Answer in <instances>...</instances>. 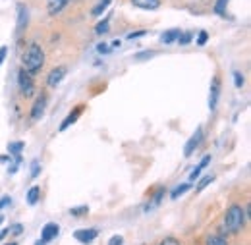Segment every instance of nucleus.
I'll return each instance as SVG.
<instances>
[{
  "label": "nucleus",
  "mask_w": 251,
  "mask_h": 245,
  "mask_svg": "<svg viewBox=\"0 0 251 245\" xmlns=\"http://www.w3.org/2000/svg\"><path fill=\"white\" fill-rule=\"evenodd\" d=\"M24 70L33 75V74H37V72H41V68H43V64H45V52H43V49L37 45V43H31L29 47H27V50H25V54H24Z\"/></svg>",
  "instance_id": "1"
},
{
  "label": "nucleus",
  "mask_w": 251,
  "mask_h": 245,
  "mask_svg": "<svg viewBox=\"0 0 251 245\" xmlns=\"http://www.w3.org/2000/svg\"><path fill=\"white\" fill-rule=\"evenodd\" d=\"M244 224H246L244 209L240 205H232L224 215V230L230 232V234H236V232H240L244 228Z\"/></svg>",
  "instance_id": "2"
},
{
  "label": "nucleus",
  "mask_w": 251,
  "mask_h": 245,
  "mask_svg": "<svg viewBox=\"0 0 251 245\" xmlns=\"http://www.w3.org/2000/svg\"><path fill=\"white\" fill-rule=\"evenodd\" d=\"M18 83H20V89L24 93V97H33L35 85H33L31 75H29L25 70H20V74H18Z\"/></svg>",
  "instance_id": "3"
},
{
  "label": "nucleus",
  "mask_w": 251,
  "mask_h": 245,
  "mask_svg": "<svg viewBox=\"0 0 251 245\" xmlns=\"http://www.w3.org/2000/svg\"><path fill=\"white\" fill-rule=\"evenodd\" d=\"M201 141H203V129H201V127H197V129H195V133L189 137V141L186 143V147H184V156H191L193 151L201 145Z\"/></svg>",
  "instance_id": "4"
},
{
  "label": "nucleus",
  "mask_w": 251,
  "mask_h": 245,
  "mask_svg": "<svg viewBox=\"0 0 251 245\" xmlns=\"http://www.w3.org/2000/svg\"><path fill=\"white\" fill-rule=\"evenodd\" d=\"M99 236V230H95V228H87V230H77L75 234H74V238L79 242V244L87 245L95 242V238Z\"/></svg>",
  "instance_id": "5"
},
{
  "label": "nucleus",
  "mask_w": 251,
  "mask_h": 245,
  "mask_svg": "<svg viewBox=\"0 0 251 245\" xmlns=\"http://www.w3.org/2000/svg\"><path fill=\"white\" fill-rule=\"evenodd\" d=\"M58 232H60V228H58V224L56 222H49V224H45V228H43V232H41V242H52L56 236H58Z\"/></svg>",
  "instance_id": "6"
},
{
  "label": "nucleus",
  "mask_w": 251,
  "mask_h": 245,
  "mask_svg": "<svg viewBox=\"0 0 251 245\" xmlns=\"http://www.w3.org/2000/svg\"><path fill=\"white\" fill-rule=\"evenodd\" d=\"M45 108H47V95H39L37 97V100H35V104H33L31 108V120L35 122V120H39L41 116H43V112H45Z\"/></svg>",
  "instance_id": "7"
},
{
  "label": "nucleus",
  "mask_w": 251,
  "mask_h": 245,
  "mask_svg": "<svg viewBox=\"0 0 251 245\" xmlns=\"http://www.w3.org/2000/svg\"><path fill=\"white\" fill-rule=\"evenodd\" d=\"M66 74H68V70H66L64 66H58V68H54V70L49 74V77H47V83H49V87H56V85L62 81L64 77H66Z\"/></svg>",
  "instance_id": "8"
},
{
  "label": "nucleus",
  "mask_w": 251,
  "mask_h": 245,
  "mask_svg": "<svg viewBox=\"0 0 251 245\" xmlns=\"http://www.w3.org/2000/svg\"><path fill=\"white\" fill-rule=\"evenodd\" d=\"M219 97H220V79L219 77H213V81H211V95H209V108L211 110L217 108Z\"/></svg>",
  "instance_id": "9"
},
{
  "label": "nucleus",
  "mask_w": 251,
  "mask_h": 245,
  "mask_svg": "<svg viewBox=\"0 0 251 245\" xmlns=\"http://www.w3.org/2000/svg\"><path fill=\"white\" fill-rule=\"evenodd\" d=\"M68 4H70V0H47L49 16H56V14H60Z\"/></svg>",
  "instance_id": "10"
},
{
  "label": "nucleus",
  "mask_w": 251,
  "mask_h": 245,
  "mask_svg": "<svg viewBox=\"0 0 251 245\" xmlns=\"http://www.w3.org/2000/svg\"><path fill=\"white\" fill-rule=\"evenodd\" d=\"M27 27V8L24 4H18V35Z\"/></svg>",
  "instance_id": "11"
},
{
  "label": "nucleus",
  "mask_w": 251,
  "mask_h": 245,
  "mask_svg": "<svg viewBox=\"0 0 251 245\" xmlns=\"http://www.w3.org/2000/svg\"><path fill=\"white\" fill-rule=\"evenodd\" d=\"M131 4L141 8V10H157V8H160V0H131Z\"/></svg>",
  "instance_id": "12"
},
{
  "label": "nucleus",
  "mask_w": 251,
  "mask_h": 245,
  "mask_svg": "<svg viewBox=\"0 0 251 245\" xmlns=\"http://www.w3.org/2000/svg\"><path fill=\"white\" fill-rule=\"evenodd\" d=\"M209 162H211V154H207V156H205V158H203V160H201V162H199V164L193 168V172L189 174V182H195V180L201 176V170H203V168H205Z\"/></svg>",
  "instance_id": "13"
},
{
  "label": "nucleus",
  "mask_w": 251,
  "mask_h": 245,
  "mask_svg": "<svg viewBox=\"0 0 251 245\" xmlns=\"http://www.w3.org/2000/svg\"><path fill=\"white\" fill-rule=\"evenodd\" d=\"M81 112H83V106H77V108L74 110V114H70V116H68V118L62 122V125H60V131H66V129H68L72 123H74L77 118H79V116H81Z\"/></svg>",
  "instance_id": "14"
},
{
  "label": "nucleus",
  "mask_w": 251,
  "mask_h": 245,
  "mask_svg": "<svg viewBox=\"0 0 251 245\" xmlns=\"http://www.w3.org/2000/svg\"><path fill=\"white\" fill-rule=\"evenodd\" d=\"M178 35H180V31H178V29L164 31V33L160 35V43H164V45H170V43H174V41L178 39Z\"/></svg>",
  "instance_id": "15"
},
{
  "label": "nucleus",
  "mask_w": 251,
  "mask_h": 245,
  "mask_svg": "<svg viewBox=\"0 0 251 245\" xmlns=\"http://www.w3.org/2000/svg\"><path fill=\"white\" fill-rule=\"evenodd\" d=\"M39 197H41V187H37V185H33L31 189L27 191V203H29V205H37V201H39Z\"/></svg>",
  "instance_id": "16"
},
{
  "label": "nucleus",
  "mask_w": 251,
  "mask_h": 245,
  "mask_svg": "<svg viewBox=\"0 0 251 245\" xmlns=\"http://www.w3.org/2000/svg\"><path fill=\"white\" fill-rule=\"evenodd\" d=\"M207 245H228V240L222 234H213L207 238Z\"/></svg>",
  "instance_id": "17"
},
{
  "label": "nucleus",
  "mask_w": 251,
  "mask_h": 245,
  "mask_svg": "<svg viewBox=\"0 0 251 245\" xmlns=\"http://www.w3.org/2000/svg\"><path fill=\"white\" fill-rule=\"evenodd\" d=\"M110 2H112V0H99V4L91 10V14H93V16H100V14L110 6Z\"/></svg>",
  "instance_id": "18"
},
{
  "label": "nucleus",
  "mask_w": 251,
  "mask_h": 245,
  "mask_svg": "<svg viewBox=\"0 0 251 245\" xmlns=\"http://www.w3.org/2000/svg\"><path fill=\"white\" fill-rule=\"evenodd\" d=\"M24 147H25V143L24 141H18V143H10L8 145V151L14 154V156H20V153L24 151Z\"/></svg>",
  "instance_id": "19"
},
{
  "label": "nucleus",
  "mask_w": 251,
  "mask_h": 245,
  "mask_svg": "<svg viewBox=\"0 0 251 245\" xmlns=\"http://www.w3.org/2000/svg\"><path fill=\"white\" fill-rule=\"evenodd\" d=\"M189 187H191V185H189V184H182V185H178V187H176V189H174V191L170 193V197H172V199H178L180 195H184V193L188 191Z\"/></svg>",
  "instance_id": "20"
},
{
  "label": "nucleus",
  "mask_w": 251,
  "mask_h": 245,
  "mask_svg": "<svg viewBox=\"0 0 251 245\" xmlns=\"http://www.w3.org/2000/svg\"><path fill=\"white\" fill-rule=\"evenodd\" d=\"M226 6H228V0H217V4H215V14L226 16Z\"/></svg>",
  "instance_id": "21"
},
{
  "label": "nucleus",
  "mask_w": 251,
  "mask_h": 245,
  "mask_svg": "<svg viewBox=\"0 0 251 245\" xmlns=\"http://www.w3.org/2000/svg\"><path fill=\"white\" fill-rule=\"evenodd\" d=\"M108 22H110V20H108V18H104V20H102L100 24H97V27H95V31H97L99 35L106 33V31H108Z\"/></svg>",
  "instance_id": "22"
},
{
  "label": "nucleus",
  "mask_w": 251,
  "mask_h": 245,
  "mask_svg": "<svg viewBox=\"0 0 251 245\" xmlns=\"http://www.w3.org/2000/svg\"><path fill=\"white\" fill-rule=\"evenodd\" d=\"M213 180H215V176H205V178H203V180H201V182L197 184V191H203V189H205L207 185L213 182Z\"/></svg>",
  "instance_id": "23"
},
{
  "label": "nucleus",
  "mask_w": 251,
  "mask_h": 245,
  "mask_svg": "<svg viewBox=\"0 0 251 245\" xmlns=\"http://www.w3.org/2000/svg\"><path fill=\"white\" fill-rule=\"evenodd\" d=\"M191 37H193V33H184V35H182V33H180V35H178V39H176V41H178V43H180V45H188L189 41H191Z\"/></svg>",
  "instance_id": "24"
},
{
  "label": "nucleus",
  "mask_w": 251,
  "mask_h": 245,
  "mask_svg": "<svg viewBox=\"0 0 251 245\" xmlns=\"http://www.w3.org/2000/svg\"><path fill=\"white\" fill-rule=\"evenodd\" d=\"M41 174V162L39 160H33L31 162V178H37Z\"/></svg>",
  "instance_id": "25"
},
{
  "label": "nucleus",
  "mask_w": 251,
  "mask_h": 245,
  "mask_svg": "<svg viewBox=\"0 0 251 245\" xmlns=\"http://www.w3.org/2000/svg\"><path fill=\"white\" fill-rule=\"evenodd\" d=\"M22 232H24V226L22 224H14V226L8 228V234H14V236H20Z\"/></svg>",
  "instance_id": "26"
},
{
  "label": "nucleus",
  "mask_w": 251,
  "mask_h": 245,
  "mask_svg": "<svg viewBox=\"0 0 251 245\" xmlns=\"http://www.w3.org/2000/svg\"><path fill=\"white\" fill-rule=\"evenodd\" d=\"M234 83H236V87H242L244 85V75L240 72H234Z\"/></svg>",
  "instance_id": "27"
},
{
  "label": "nucleus",
  "mask_w": 251,
  "mask_h": 245,
  "mask_svg": "<svg viewBox=\"0 0 251 245\" xmlns=\"http://www.w3.org/2000/svg\"><path fill=\"white\" fill-rule=\"evenodd\" d=\"M207 39H209L207 31H201V33H199V39H197V45H199V47H203V45L207 43Z\"/></svg>",
  "instance_id": "28"
},
{
  "label": "nucleus",
  "mask_w": 251,
  "mask_h": 245,
  "mask_svg": "<svg viewBox=\"0 0 251 245\" xmlns=\"http://www.w3.org/2000/svg\"><path fill=\"white\" fill-rule=\"evenodd\" d=\"M122 244H124V238L122 236H114V238L108 240V245H122Z\"/></svg>",
  "instance_id": "29"
},
{
  "label": "nucleus",
  "mask_w": 251,
  "mask_h": 245,
  "mask_svg": "<svg viewBox=\"0 0 251 245\" xmlns=\"http://www.w3.org/2000/svg\"><path fill=\"white\" fill-rule=\"evenodd\" d=\"M87 213V207H77V209H72V215L74 216H81Z\"/></svg>",
  "instance_id": "30"
},
{
  "label": "nucleus",
  "mask_w": 251,
  "mask_h": 245,
  "mask_svg": "<svg viewBox=\"0 0 251 245\" xmlns=\"http://www.w3.org/2000/svg\"><path fill=\"white\" fill-rule=\"evenodd\" d=\"M158 245H182L178 240H174V238H166V240H162Z\"/></svg>",
  "instance_id": "31"
},
{
  "label": "nucleus",
  "mask_w": 251,
  "mask_h": 245,
  "mask_svg": "<svg viewBox=\"0 0 251 245\" xmlns=\"http://www.w3.org/2000/svg\"><path fill=\"white\" fill-rule=\"evenodd\" d=\"M10 203H12V199H10L8 195H6V197H0V211H2L4 207H8Z\"/></svg>",
  "instance_id": "32"
},
{
  "label": "nucleus",
  "mask_w": 251,
  "mask_h": 245,
  "mask_svg": "<svg viewBox=\"0 0 251 245\" xmlns=\"http://www.w3.org/2000/svg\"><path fill=\"white\" fill-rule=\"evenodd\" d=\"M147 31H135V33H129L127 35V39H137V37H143Z\"/></svg>",
  "instance_id": "33"
},
{
  "label": "nucleus",
  "mask_w": 251,
  "mask_h": 245,
  "mask_svg": "<svg viewBox=\"0 0 251 245\" xmlns=\"http://www.w3.org/2000/svg\"><path fill=\"white\" fill-rule=\"evenodd\" d=\"M6 54H8V49H6V47H2V49H0V64L6 60Z\"/></svg>",
  "instance_id": "34"
},
{
  "label": "nucleus",
  "mask_w": 251,
  "mask_h": 245,
  "mask_svg": "<svg viewBox=\"0 0 251 245\" xmlns=\"http://www.w3.org/2000/svg\"><path fill=\"white\" fill-rule=\"evenodd\" d=\"M97 49H99V52H104V54H108V52H110V49H108L106 45H99Z\"/></svg>",
  "instance_id": "35"
},
{
  "label": "nucleus",
  "mask_w": 251,
  "mask_h": 245,
  "mask_svg": "<svg viewBox=\"0 0 251 245\" xmlns=\"http://www.w3.org/2000/svg\"><path fill=\"white\" fill-rule=\"evenodd\" d=\"M153 56V52H145V54H135V58L137 60H141V58H151Z\"/></svg>",
  "instance_id": "36"
},
{
  "label": "nucleus",
  "mask_w": 251,
  "mask_h": 245,
  "mask_svg": "<svg viewBox=\"0 0 251 245\" xmlns=\"http://www.w3.org/2000/svg\"><path fill=\"white\" fill-rule=\"evenodd\" d=\"M6 236H8V230H2V232H0V240H4Z\"/></svg>",
  "instance_id": "37"
},
{
  "label": "nucleus",
  "mask_w": 251,
  "mask_h": 245,
  "mask_svg": "<svg viewBox=\"0 0 251 245\" xmlns=\"http://www.w3.org/2000/svg\"><path fill=\"white\" fill-rule=\"evenodd\" d=\"M35 245H45V242H41V240H39V242H37Z\"/></svg>",
  "instance_id": "38"
},
{
  "label": "nucleus",
  "mask_w": 251,
  "mask_h": 245,
  "mask_svg": "<svg viewBox=\"0 0 251 245\" xmlns=\"http://www.w3.org/2000/svg\"><path fill=\"white\" fill-rule=\"evenodd\" d=\"M2 220H4V216H0V224H2Z\"/></svg>",
  "instance_id": "39"
},
{
  "label": "nucleus",
  "mask_w": 251,
  "mask_h": 245,
  "mask_svg": "<svg viewBox=\"0 0 251 245\" xmlns=\"http://www.w3.org/2000/svg\"><path fill=\"white\" fill-rule=\"evenodd\" d=\"M8 245H18V244H8Z\"/></svg>",
  "instance_id": "40"
}]
</instances>
